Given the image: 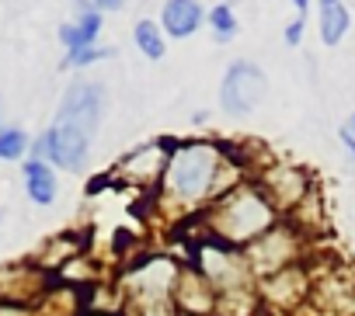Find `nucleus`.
<instances>
[{
  "label": "nucleus",
  "instance_id": "f257e3e1",
  "mask_svg": "<svg viewBox=\"0 0 355 316\" xmlns=\"http://www.w3.org/2000/svg\"><path fill=\"white\" fill-rule=\"evenodd\" d=\"M279 223H282V216L268 202L261 185L258 181H241L234 192H227L223 198H216L206 209V216L199 219V230H202V236H209L216 243L244 250L248 243H254L258 236H265Z\"/></svg>",
  "mask_w": 355,
  "mask_h": 316
},
{
  "label": "nucleus",
  "instance_id": "f03ea898",
  "mask_svg": "<svg viewBox=\"0 0 355 316\" xmlns=\"http://www.w3.org/2000/svg\"><path fill=\"white\" fill-rule=\"evenodd\" d=\"M220 167H223V142H209V139L174 142L167 174L160 181L164 202H174L182 209H196L202 202H213Z\"/></svg>",
  "mask_w": 355,
  "mask_h": 316
},
{
  "label": "nucleus",
  "instance_id": "7ed1b4c3",
  "mask_svg": "<svg viewBox=\"0 0 355 316\" xmlns=\"http://www.w3.org/2000/svg\"><path fill=\"white\" fill-rule=\"evenodd\" d=\"M303 243H306V236H303L289 219H282V223L272 226L265 236H258L254 243H248L241 254H244V264H248L254 285H258L261 278H272V275H279V271L300 264V261H303Z\"/></svg>",
  "mask_w": 355,
  "mask_h": 316
},
{
  "label": "nucleus",
  "instance_id": "20e7f679",
  "mask_svg": "<svg viewBox=\"0 0 355 316\" xmlns=\"http://www.w3.org/2000/svg\"><path fill=\"white\" fill-rule=\"evenodd\" d=\"M192 268H199L216 292H230V288H251L254 278L244 264V254L227 247V243H216L209 236H199L192 240V257H189Z\"/></svg>",
  "mask_w": 355,
  "mask_h": 316
},
{
  "label": "nucleus",
  "instance_id": "39448f33",
  "mask_svg": "<svg viewBox=\"0 0 355 316\" xmlns=\"http://www.w3.org/2000/svg\"><path fill=\"white\" fill-rule=\"evenodd\" d=\"M268 94V77L254 59H234L220 84V108L234 118L254 115Z\"/></svg>",
  "mask_w": 355,
  "mask_h": 316
},
{
  "label": "nucleus",
  "instance_id": "423d86ee",
  "mask_svg": "<svg viewBox=\"0 0 355 316\" xmlns=\"http://www.w3.org/2000/svg\"><path fill=\"white\" fill-rule=\"evenodd\" d=\"M174 142H143L132 153H125L122 160L112 167L108 181H119L122 188H157L167 174V160H171Z\"/></svg>",
  "mask_w": 355,
  "mask_h": 316
},
{
  "label": "nucleus",
  "instance_id": "0eeeda50",
  "mask_svg": "<svg viewBox=\"0 0 355 316\" xmlns=\"http://www.w3.org/2000/svg\"><path fill=\"white\" fill-rule=\"evenodd\" d=\"M105 101H108L105 84H98V80H77L63 94V104L56 111V125H73V129L94 136L98 125H101V115H105Z\"/></svg>",
  "mask_w": 355,
  "mask_h": 316
},
{
  "label": "nucleus",
  "instance_id": "6e6552de",
  "mask_svg": "<svg viewBox=\"0 0 355 316\" xmlns=\"http://www.w3.org/2000/svg\"><path fill=\"white\" fill-rule=\"evenodd\" d=\"M258 185L268 195V202L279 209L282 219L313 192V181H310V174L303 167H296V164H275V160L265 167V174H261Z\"/></svg>",
  "mask_w": 355,
  "mask_h": 316
},
{
  "label": "nucleus",
  "instance_id": "1a4fd4ad",
  "mask_svg": "<svg viewBox=\"0 0 355 316\" xmlns=\"http://www.w3.org/2000/svg\"><path fill=\"white\" fill-rule=\"evenodd\" d=\"M310 288H313V278L306 271V264H293L272 278H261L258 281V295L265 306H275V309H296L303 299H310Z\"/></svg>",
  "mask_w": 355,
  "mask_h": 316
},
{
  "label": "nucleus",
  "instance_id": "9d476101",
  "mask_svg": "<svg viewBox=\"0 0 355 316\" xmlns=\"http://www.w3.org/2000/svg\"><path fill=\"white\" fill-rule=\"evenodd\" d=\"M216 288L213 281L192 268V264H182V275H178V285H174V306L178 313H189V316H213L216 313Z\"/></svg>",
  "mask_w": 355,
  "mask_h": 316
},
{
  "label": "nucleus",
  "instance_id": "9b49d317",
  "mask_svg": "<svg viewBox=\"0 0 355 316\" xmlns=\"http://www.w3.org/2000/svg\"><path fill=\"white\" fill-rule=\"evenodd\" d=\"M206 21V11L199 0H171V4H164L160 11V32L171 35V39H189L202 28Z\"/></svg>",
  "mask_w": 355,
  "mask_h": 316
},
{
  "label": "nucleus",
  "instance_id": "f8f14e48",
  "mask_svg": "<svg viewBox=\"0 0 355 316\" xmlns=\"http://www.w3.org/2000/svg\"><path fill=\"white\" fill-rule=\"evenodd\" d=\"M101 28H105V18L101 15L77 8V21H67L60 28V42H63L67 53H80V49H91L94 46V39L101 35Z\"/></svg>",
  "mask_w": 355,
  "mask_h": 316
},
{
  "label": "nucleus",
  "instance_id": "ddd939ff",
  "mask_svg": "<svg viewBox=\"0 0 355 316\" xmlns=\"http://www.w3.org/2000/svg\"><path fill=\"white\" fill-rule=\"evenodd\" d=\"M317 15H320V42L338 46L352 28V11L341 0H324V4H317Z\"/></svg>",
  "mask_w": 355,
  "mask_h": 316
},
{
  "label": "nucleus",
  "instance_id": "4468645a",
  "mask_svg": "<svg viewBox=\"0 0 355 316\" xmlns=\"http://www.w3.org/2000/svg\"><path fill=\"white\" fill-rule=\"evenodd\" d=\"M261 309H265V302H261V295H258V285H251V288L220 292L213 316H258Z\"/></svg>",
  "mask_w": 355,
  "mask_h": 316
},
{
  "label": "nucleus",
  "instance_id": "2eb2a0df",
  "mask_svg": "<svg viewBox=\"0 0 355 316\" xmlns=\"http://www.w3.org/2000/svg\"><path fill=\"white\" fill-rule=\"evenodd\" d=\"M25 188H28V198H32L35 205H53V202H56V174H53V164L28 160V164H25Z\"/></svg>",
  "mask_w": 355,
  "mask_h": 316
},
{
  "label": "nucleus",
  "instance_id": "dca6fc26",
  "mask_svg": "<svg viewBox=\"0 0 355 316\" xmlns=\"http://www.w3.org/2000/svg\"><path fill=\"white\" fill-rule=\"evenodd\" d=\"M132 42H136V49H139L146 59H164V53H167L164 32H160V25H157L153 18H139V21L132 25Z\"/></svg>",
  "mask_w": 355,
  "mask_h": 316
},
{
  "label": "nucleus",
  "instance_id": "f3484780",
  "mask_svg": "<svg viewBox=\"0 0 355 316\" xmlns=\"http://www.w3.org/2000/svg\"><path fill=\"white\" fill-rule=\"evenodd\" d=\"M209 28H213L216 42H230L237 35L241 21H237V15H234L230 4H216V8H209Z\"/></svg>",
  "mask_w": 355,
  "mask_h": 316
},
{
  "label": "nucleus",
  "instance_id": "a211bd4d",
  "mask_svg": "<svg viewBox=\"0 0 355 316\" xmlns=\"http://www.w3.org/2000/svg\"><path fill=\"white\" fill-rule=\"evenodd\" d=\"M28 149V136L21 129H0V160H18Z\"/></svg>",
  "mask_w": 355,
  "mask_h": 316
},
{
  "label": "nucleus",
  "instance_id": "6ab92c4d",
  "mask_svg": "<svg viewBox=\"0 0 355 316\" xmlns=\"http://www.w3.org/2000/svg\"><path fill=\"white\" fill-rule=\"evenodd\" d=\"M105 59H115V49H101V46H91V49H80V53H67V63L63 66H94V63H105Z\"/></svg>",
  "mask_w": 355,
  "mask_h": 316
},
{
  "label": "nucleus",
  "instance_id": "aec40b11",
  "mask_svg": "<svg viewBox=\"0 0 355 316\" xmlns=\"http://www.w3.org/2000/svg\"><path fill=\"white\" fill-rule=\"evenodd\" d=\"M303 32H306V25H303V15H300V18H296V21H289V25H286V32H282L286 46H289V49H296V46L303 42Z\"/></svg>",
  "mask_w": 355,
  "mask_h": 316
},
{
  "label": "nucleus",
  "instance_id": "412c9836",
  "mask_svg": "<svg viewBox=\"0 0 355 316\" xmlns=\"http://www.w3.org/2000/svg\"><path fill=\"white\" fill-rule=\"evenodd\" d=\"M0 316H35V309L21 306V302H4L0 299Z\"/></svg>",
  "mask_w": 355,
  "mask_h": 316
},
{
  "label": "nucleus",
  "instance_id": "4be33fe9",
  "mask_svg": "<svg viewBox=\"0 0 355 316\" xmlns=\"http://www.w3.org/2000/svg\"><path fill=\"white\" fill-rule=\"evenodd\" d=\"M338 139H341V146L348 149V156H352V164H355V132H352L348 125H341V129H338Z\"/></svg>",
  "mask_w": 355,
  "mask_h": 316
},
{
  "label": "nucleus",
  "instance_id": "5701e85b",
  "mask_svg": "<svg viewBox=\"0 0 355 316\" xmlns=\"http://www.w3.org/2000/svg\"><path fill=\"white\" fill-rule=\"evenodd\" d=\"M80 316H115V313H105V309H84Z\"/></svg>",
  "mask_w": 355,
  "mask_h": 316
},
{
  "label": "nucleus",
  "instance_id": "b1692460",
  "mask_svg": "<svg viewBox=\"0 0 355 316\" xmlns=\"http://www.w3.org/2000/svg\"><path fill=\"white\" fill-rule=\"evenodd\" d=\"M348 129H352V132H355V111H352V118H348Z\"/></svg>",
  "mask_w": 355,
  "mask_h": 316
},
{
  "label": "nucleus",
  "instance_id": "393cba45",
  "mask_svg": "<svg viewBox=\"0 0 355 316\" xmlns=\"http://www.w3.org/2000/svg\"><path fill=\"white\" fill-rule=\"evenodd\" d=\"M178 316H189V313H178Z\"/></svg>",
  "mask_w": 355,
  "mask_h": 316
}]
</instances>
